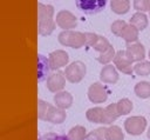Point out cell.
<instances>
[{
	"instance_id": "cell-7",
	"label": "cell",
	"mask_w": 150,
	"mask_h": 140,
	"mask_svg": "<svg viewBox=\"0 0 150 140\" xmlns=\"http://www.w3.org/2000/svg\"><path fill=\"white\" fill-rule=\"evenodd\" d=\"M55 21H56V25L60 28H63V31L73 29V28H75L77 26V19H76V16L71 12L66 11V9H62V11L57 12Z\"/></svg>"
},
{
	"instance_id": "cell-31",
	"label": "cell",
	"mask_w": 150,
	"mask_h": 140,
	"mask_svg": "<svg viewBox=\"0 0 150 140\" xmlns=\"http://www.w3.org/2000/svg\"><path fill=\"white\" fill-rule=\"evenodd\" d=\"M39 140H69L67 135L59 133H46L39 138Z\"/></svg>"
},
{
	"instance_id": "cell-6",
	"label": "cell",
	"mask_w": 150,
	"mask_h": 140,
	"mask_svg": "<svg viewBox=\"0 0 150 140\" xmlns=\"http://www.w3.org/2000/svg\"><path fill=\"white\" fill-rule=\"evenodd\" d=\"M108 89L100 82H93L88 88V99L93 104H102L108 99Z\"/></svg>"
},
{
	"instance_id": "cell-22",
	"label": "cell",
	"mask_w": 150,
	"mask_h": 140,
	"mask_svg": "<svg viewBox=\"0 0 150 140\" xmlns=\"http://www.w3.org/2000/svg\"><path fill=\"white\" fill-rule=\"evenodd\" d=\"M67 136L69 140H86V136H87L86 128L81 125L74 126L73 128H70Z\"/></svg>"
},
{
	"instance_id": "cell-17",
	"label": "cell",
	"mask_w": 150,
	"mask_h": 140,
	"mask_svg": "<svg viewBox=\"0 0 150 140\" xmlns=\"http://www.w3.org/2000/svg\"><path fill=\"white\" fill-rule=\"evenodd\" d=\"M130 25L135 26L138 31H143L148 26V16L145 15L144 12H136L131 18H130Z\"/></svg>"
},
{
	"instance_id": "cell-16",
	"label": "cell",
	"mask_w": 150,
	"mask_h": 140,
	"mask_svg": "<svg viewBox=\"0 0 150 140\" xmlns=\"http://www.w3.org/2000/svg\"><path fill=\"white\" fill-rule=\"evenodd\" d=\"M54 102H55V106L62 109H67L73 105V95L67 91H60L55 93Z\"/></svg>"
},
{
	"instance_id": "cell-21",
	"label": "cell",
	"mask_w": 150,
	"mask_h": 140,
	"mask_svg": "<svg viewBox=\"0 0 150 140\" xmlns=\"http://www.w3.org/2000/svg\"><path fill=\"white\" fill-rule=\"evenodd\" d=\"M134 91H135V94L138 98L148 99V98H150V82H148V81H139L138 84H136Z\"/></svg>"
},
{
	"instance_id": "cell-29",
	"label": "cell",
	"mask_w": 150,
	"mask_h": 140,
	"mask_svg": "<svg viewBox=\"0 0 150 140\" xmlns=\"http://www.w3.org/2000/svg\"><path fill=\"white\" fill-rule=\"evenodd\" d=\"M127 25H128V24H127L124 20H116V21H114V22L111 24L110 29H111L112 34H115V35H117V36H121V33L123 32V29L125 28Z\"/></svg>"
},
{
	"instance_id": "cell-13",
	"label": "cell",
	"mask_w": 150,
	"mask_h": 140,
	"mask_svg": "<svg viewBox=\"0 0 150 140\" xmlns=\"http://www.w3.org/2000/svg\"><path fill=\"white\" fill-rule=\"evenodd\" d=\"M118 73L116 71L115 66L111 65H104L100 72V80L104 84H116L118 81Z\"/></svg>"
},
{
	"instance_id": "cell-24",
	"label": "cell",
	"mask_w": 150,
	"mask_h": 140,
	"mask_svg": "<svg viewBox=\"0 0 150 140\" xmlns=\"http://www.w3.org/2000/svg\"><path fill=\"white\" fill-rule=\"evenodd\" d=\"M95 51H97V52H100V54L101 53H104V52H107L110 47H111V44L104 38V36H102V35H98L97 36V39H96V41H95V44L91 46Z\"/></svg>"
},
{
	"instance_id": "cell-3",
	"label": "cell",
	"mask_w": 150,
	"mask_h": 140,
	"mask_svg": "<svg viewBox=\"0 0 150 140\" xmlns=\"http://www.w3.org/2000/svg\"><path fill=\"white\" fill-rule=\"evenodd\" d=\"M86 65L82 61H74L64 69L66 79L71 84H79L86 75Z\"/></svg>"
},
{
	"instance_id": "cell-5",
	"label": "cell",
	"mask_w": 150,
	"mask_h": 140,
	"mask_svg": "<svg viewBox=\"0 0 150 140\" xmlns=\"http://www.w3.org/2000/svg\"><path fill=\"white\" fill-rule=\"evenodd\" d=\"M124 128L130 135H141L146 128L144 116H130L124 121Z\"/></svg>"
},
{
	"instance_id": "cell-4",
	"label": "cell",
	"mask_w": 150,
	"mask_h": 140,
	"mask_svg": "<svg viewBox=\"0 0 150 140\" xmlns=\"http://www.w3.org/2000/svg\"><path fill=\"white\" fill-rule=\"evenodd\" d=\"M76 7L86 14H96L101 12L105 5L107 0H75Z\"/></svg>"
},
{
	"instance_id": "cell-33",
	"label": "cell",
	"mask_w": 150,
	"mask_h": 140,
	"mask_svg": "<svg viewBox=\"0 0 150 140\" xmlns=\"http://www.w3.org/2000/svg\"><path fill=\"white\" fill-rule=\"evenodd\" d=\"M84 34H86V45L91 47L95 44V41H96V39H97L98 35L95 34V33H90V32H87Z\"/></svg>"
},
{
	"instance_id": "cell-18",
	"label": "cell",
	"mask_w": 150,
	"mask_h": 140,
	"mask_svg": "<svg viewBox=\"0 0 150 140\" xmlns=\"http://www.w3.org/2000/svg\"><path fill=\"white\" fill-rule=\"evenodd\" d=\"M138 32L139 31L135 26L128 24L125 26V28L123 29V32L121 33V38H123V40L127 44H132V42H136L137 41V39H138Z\"/></svg>"
},
{
	"instance_id": "cell-36",
	"label": "cell",
	"mask_w": 150,
	"mask_h": 140,
	"mask_svg": "<svg viewBox=\"0 0 150 140\" xmlns=\"http://www.w3.org/2000/svg\"><path fill=\"white\" fill-rule=\"evenodd\" d=\"M149 58H150V52H149Z\"/></svg>"
},
{
	"instance_id": "cell-11",
	"label": "cell",
	"mask_w": 150,
	"mask_h": 140,
	"mask_svg": "<svg viewBox=\"0 0 150 140\" xmlns=\"http://www.w3.org/2000/svg\"><path fill=\"white\" fill-rule=\"evenodd\" d=\"M46 85H47V88L53 93H57V92L62 91L64 88V85H66V75H64V73L57 71V72L50 74L47 78Z\"/></svg>"
},
{
	"instance_id": "cell-34",
	"label": "cell",
	"mask_w": 150,
	"mask_h": 140,
	"mask_svg": "<svg viewBox=\"0 0 150 140\" xmlns=\"http://www.w3.org/2000/svg\"><path fill=\"white\" fill-rule=\"evenodd\" d=\"M146 6H148V11H149V15H150V0H148V2H146Z\"/></svg>"
},
{
	"instance_id": "cell-27",
	"label": "cell",
	"mask_w": 150,
	"mask_h": 140,
	"mask_svg": "<svg viewBox=\"0 0 150 140\" xmlns=\"http://www.w3.org/2000/svg\"><path fill=\"white\" fill-rule=\"evenodd\" d=\"M105 127L96 128L87 134L86 140H104L105 139Z\"/></svg>"
},
{
	"instance_id": "cell-10",
	"label": "cell",
	"mask_w": 150,
	"mask_h": 140,
	"mask_svg": "<svg viewBox=\"0 0 150 140\" xmlns=\"http://www.w3.org/2000/svg\"><path fill=\"white\" fill-rule=\"evenodd\" d=\"M48 60H49V65H50L52 71H56V69H59V68H61L68 64L69 55L63 49H56V51L49 53Z\"/></svg>"
},
{
	"instance_id": "cell-2",
	"label": "cell",
	"mask_w": 150,
	"mask_h": 140,
	"mask_svg": "<svg viewBox=\"0 0 150 140\" xmlns=\"http://www.w3.org/2000/svg\"><path fill=\"white\" fill-rule=\"evenodd\" d=\"M57 39L62 46L75 48V49L81 48L83 47V45H86V34L82 32L73 31V29L62 31L59 34Z\"/></svg>"
},
{
	"instance_id": "cell-1",
	"label": "cell",
	"mask_w": 150,
	"mask_h": 140,
	"mask_svg": "<svg viewBox=\"0 0 150 140\" xmlns=\"http://www.w3.org/2000/svg\"><path fill=\"white\" fill-rule=\"evenodd\" d=\"M54 7L52 5L38 4V31L40 35H50L55 29Z\"/></svg>"
},
{
	"instance_id": "cell-30",
	"label": "cell",
	"mask_w": 150,
	"mask_h": 140,
	"mask_svg": "<svg viewBox=\"0 0 150 140\" xmlns=\"http://www.w3.org/2000/svg\"><path fill=\"white\" fill-rule=\"evenodd\" d=\"M105 112H107V115H108V118H109V120H110L111 124H112L118 116H121L120 113H118V111H117L116 104H110V105H108V106L105 107Z\"/></svg>"
},
{
	"instance_id": "cell-9",
	"label": "cell",
	"mask_w": 150,
	"mask_h": 140,
	"mask_svg": "<svg viewBox=\"0 0 150 140\" xmlns=\"http://www.w3.org/2000/svg\"><path fill=\"white\" fill-rule=\"evenodd\" d=\"M86 118L88 121L94 122V124H103V125H111L105 108L102 107H91L86 112Z\"/></svg>"
},
{
	"instance_id": "cell-28",
	"label": "cell",
	"mask_w": 150,
	"mask_h": 140,
	"mask_svg": "<svg viewBox=\"0 0 150 140\" xmlns=\"http://www.w3.org/2000/svg\"><path fill=\"white\" fill-rule=\"evenodd\" d=\"M49 107H50V104H48L47 101H43V100H39L38 101V111H39L38 116H39V119L46 120V116H47Z\"/></svg>"
},
{
	"instance_id": "cell-26",
	"label": "cell",
	"mask_w": 150,
	"mask_h": 140,
	"mask_svg": "<svg viewBox=\"0 0 150 140\" xmlns=\"http://www.w3.org/2000/svg\"><path fill=\"white\" fill-rule=\"evenodd\" d=\"M115 54H116V52H115V49H114V47L111 46L107 52H104V53H101L98 56H97V61L100 62V64H102V65H108L111 60H114V58H115Z\"/></svg>"
},
{
	"instance_id": "cell-14",
	"label": "cell",
	"mask_w": 150,
	"mask_h": 140,
	"mask_svg": "<svg viewBox=\"0 0 150 140\" xmlns=\"http://www.w3.org/2000/svg\"><path fill=\"white\" fill-rule=\"evenodd\" d=\"M66 118H67V114H66L64 109H62L57 106L50 105L48 113H47V116H46V121L59 125V124H62L66 120Z\"/></svg>"
},
{
	"instance_id": "cell-35",
	"label": "cell",
	"mask_w": 150,
	"mask_h": 140,
	"mask_svg": "<svg viewBox=\"0 0 150 140\" xmlns=\"http://www.w3.org/2000/svg\"><path fill=\"white\" fill-rule=\"evenodd\" d=\"M146 136H148V139L150 140V127H149V129H148V132H146Z\"/></svg>"
},
{
	"instance_id": "cell-25",
	"label": "cell",
	"mask_w": 150,
	"mask_h": 140,
	"mask_svg": "<svg viewBox=\"0 0 150 140\" xmlns=\"http://www.w3.org/2000/svg\"><path fill=\"white\" fill-rule=\"evenodd\" d=\"M116 106H117V111H118L120 115H127L132 109V102L127 98H123L120 101H117Z\"/></svg>"
},
{
	"instance_id": "cell-15",
	"label": "cell",
	"mask_w": 150,
	"mask_h": 140,
	"mask_svg": "<svg viewBox=\"0 0 150 140\" xmlns=\"http://www.w3.org/2000/svg\"><path fill=\"white\" fill-rule=\"evenodd\" d=\"M52 71L50 65H49V60L48 58L43 56L42 54L38 55V81L41 82L43 80H46V78H48L50 74L49 72Z\"/></svg>"
},
{
	"instance_id": "cell-32",
	"label": "cell",
	"mask_w": 150,
	"mask_h": 140,
	"mask_svg": "<svg viewBox=\"0 0 150 140\" xmlns=\"http://www.w3.org/2000/svg\"><path fill=\"white\" fill-rule=\"evenodd\" d=\"M148 0H134V8L137 12H146L148 6H146Z\"/></svg>"
},
{
	"instance_id": "cell-19",
	"label": "cell",
	"mask_w": 150,
	"mask_h": 140,
	"mask_svg": "<svg viewBox=\"0 0 150 140\" xmlns=\"http://www.w3.org/2000/svg\"><path fill=\"white\" fill-rule=\"evenodd\" d=\"M110 8L114 13L123 15L128 13L130 9V1L129 0H110Z\"/></svg>"
},
{
	"instance_id": "cell-20",
	"label": "cell",
	"mask_w": 150,
	"mask_h": 140,
	"mask_svg": "<svg viewBox=\"0 0 150 140\" xmlns=\"http://www.w3.org/2000/svg\"><path fill=\"white\" fill-rule=\"evenodd\" d=\"M105 140H123L124 134L121 129V127L116 125H111L110 127L105 128Z\"/></svg>"
},
{
	"instance_id": "cell-8",
	"label": "cell",
	"mask_w": 150,
	"mask_h": 140,
	"mask_svg": "<svg viewBox=\"0 0 150 140\" xmlns=\"http://www.w3.org/2000/svg\"><path fill=\"white\" fill-rule=\"evenodd\" d=\"M112 61L115 64V67L118 71H121L122 73L128 74V75H131L132 74L134 66H132V62L130 61V59L128 58L125 51H118V52H116L115 58H114Z\"/></svg>"
},
{
	"instance_id": "cell-23",
	"label": "cell",
	"mask_w": 150,
	"mask_h": 140,
	"mask_svg": "<svg viewBox=\"0 0 150 140\" xmlns=\"http://www.w3.org/2000/svg\"><path fill=\"white\" fill-rule=\"evenodd\" d=\"M134 72L139 76H146L150 74V62L142 60L134 65Z\"/></svg>"
},
{
	"instance_id": "cell-12",
	"label": "cell",
	"mask_w": 150,
	"mask_h": 140,
	"mask_svg": "<svg viewBox=\"0 0 150 140\" xmlns=\"http://www.w3.org/2000/svg\"><path fill=\"white\" fill-rule=\"evenodd\" d=\"M125 52L132 64L139 62L145 58V48L141 42H137V41L132 44H128Z\"/></svg>"
}]
</instances>
